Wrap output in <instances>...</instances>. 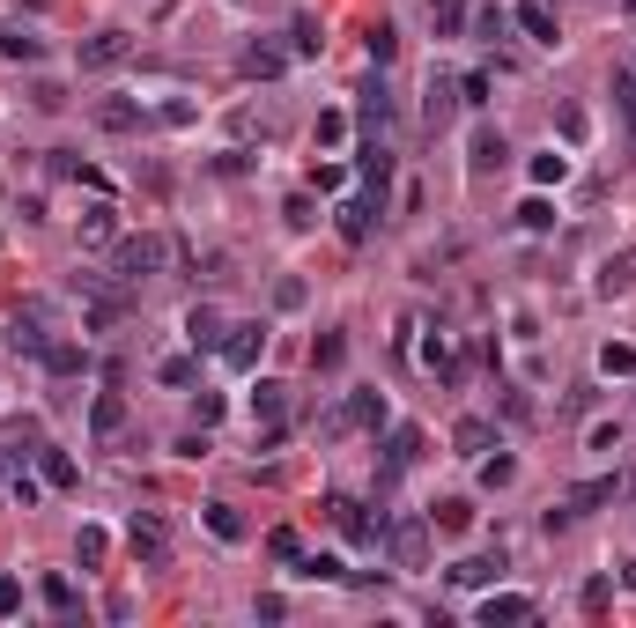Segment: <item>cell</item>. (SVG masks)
I'll use <instances>...</instances> for the list:
<instances>
[{"mask_svg":"<svg viewBox=\"0 0 636 628\" xmlns=\"http://www.w3.org/2000/svg\"><path fill=\"white\" fill-rule=\"evenodd\" d=\"M222 333L230 326H222L215 303H193V311H185V340H193V348H222Z\"/></svg>","mask_w":636,"mask_h":628,"instance_id":"15","label":"cell"},{"mask_svg":"<svg viewBox=\"0 0 636 628\" xmlns=\"http://www.w3.org/2000/svg\"><path fill=\"white\" fill-rule=\"evenodd\" d=\"M629 289H636V252H614L600 266V296H629Z\"/></svg>","mask_w":636,"mask_h":628,"instance_id":"18","label":"cell"},{"mask_svg":"<svg viewBox=\"0 0 636 628\" xmlns=\"http://www.w3.org/2000/svg\"><path fill=\"white\" fill-rule=\"evenodd\" d=\"M629 592H636V562H629Z\"/></svg>","mask_w":636,"mask_h":628,"instance_id":"48","label":"cell"},{"mask_svg":"<svg viewBox=\"0 0 636 628\" xmlns=\"http://www.w3.org/2000/svg\"><path fill=\"white\" fill-rule=\"evenodd\" d=\"M444 577H452V584H466V592H474V584H496V577H503V555H474V562H452Z\"/></svg>","mask_w":636,"mask_h":628,"instance_id":"17","label":"cell"},{"mask_svg":"<svg viewBox=\"0 0 636 628\" xmlns=\"http://www.w3.org/2000/svg\"><path fill=\"white\" fill-rule=\"evenodd\" d=\"M141 119H148V111H141V104H126V97H111V104H97V126H104V133H134Z\"/></svg>","mask_w":636,"mask_h":628,"instance_id":"22","label":"cell"},{"mask_svg":"<svg viewBox=\"0 0 636 628\" xmlns=\"http://www.w3.org/2000/svg\"><path fill=\"white\" fill-rule=\"evenodd\" d=\"M74 555H82L89 569H97V562L111 555V540H104V532H97V525H82V540H74Z\"/></svg>","mask_w":636,"mask_h":628,"instance_id":"34","label":"cell"},{"mask_svg":"<svg viewBox=\"0 0 636 628\" xmlns=\"http://www.w3.org/2000/svg\"><path fill=\"white\" fill-rule=\"evenodd\" d=\"M511 23L526 30L533 45H555V8H548V0H518V8H511Z\"/></svg>","mask_w":636,"mask_h":628,"instance_id":"13","label":"cell"},{"mask_svg":"<svg viewBox=\"0 0 636 628\" xmlns=\"http://www.w3.org/2000/svg\"><path fill=\"white\" fill-rule=\"evenodd\" d=\"M540 614V606L526 599V592H489V599H481V621H489V628H503V621H533Z\"/></svg>","mask_w":636,"mask_h":628,"instance_id":"12","label":"cell"},{"mask_svg":"<svg viewBox=\"0 0 636 628\" xmlns=\"http://www.w3.org/2000/svg\"><path fill=\"white\" fill-rule=\"evenodd\" d=\"M45 606H52V614H74V584L67 577H45Z\"/></svg>","mask_w":636,"mask_h":628,"instance_id":"35","label":"cell"},{"mask_svg":"<svg viewBox=\"0 0 636 628\" xmlns=\"http://www.w3.org/2000/svg\"><path fill=\"white\" fill-rule=\"evenodd\" d=\"M8 466H15V451H8V444H0V481H8Z\"/></svg>","mask_w":636,"mask_h":628,"instance_id":"47","label":"cell"},{"mask_svg":"<svg viewBox=\"0 0 636 628\" xmlns=\"http://www.w3.org/2000/svg\"><path fill=\"white\" fill-rule=\"evenodd\" d=\"M208 532L215 540H245V518H237L230 503H208Z\"/></svg>","mask_w":636,"mask_h":628,"instance_id":"28","label":"cell"},{"mask_svg":"<svg viewBox=\"0 0 636 628\" xmlns=\"http://www.w3.org/2000/svg\"><path fill=\"white\" fill-rule=\"evenodd\" d=\"M415 451H422V429H392V444H385V466H392V473H407V466H415Z\"/></svg>","mask_w":636,"mask_h":628,"instance_id":"25","label":"cell"},{"mask_svg":"<svg viewBox=\"0 0 636 628\" xmlns=\"http://www.w3.org/2000/svg\"><path fill=\"white\" fill-rule=\"evenodd\" d=\"M341 133H348V119H341V111H326V119H318V148H333Z\"/></svg>","mask_w":636,"mask_h":628,"instance_id":"44","label":"cell"},{"mask_svg":"<svg viewBox=\"0 0 636 628\" xmlns=\"http://www.w3.org/2000/svg\"><path fill=\"white\" fill-rule=\"evenodd\" d=\"M237 67H245L252 82H274V74H282L289 60H282V52H274V45H245V60H237Z\"/></svg>","mask_w":636,"mask_h":628,"instance_id":"24","label":"cell"},{"mask_svg":"<svg viewBox=\"0 0 636 628\" xmlns=\"http://www.w3.org/2000/svg\"><path fill=\"white\" fill-rule=\"evenodd\" d=\"M252 414H259V422L274 429V422L289 414V385H259V392H252Z\"/></svg>","mask_w":636,"mask_h":628,"instance_id":"26","label":"cell"},{"mask_svg":"<svg viewBox=\"0 0 636 628\" xmlns=\"http://www.w3.org/2000/svg\"><path fill=\"white\" fill-rule=\"evenodd\" d=\"M37 481L45 488H82V466L67 459V451H52V444H37Z\"/></svg>","mask_w":636,"mask_h":628,"instance_id":"14","label":"cell"},{"mask_svg":"<svg viewBox=\"0 0 636 628\" xmlns=\"http://www.w3.org/2000/svg\"><path fill=\"white\" fill-rule=\"evenodd\" d=\"M126 52H134V37H126V30H97V37H82V67H119Z\"/></svg>","mask_w":636,"mask_h":628,"instance_id":"8","label":"cell"},{"mask_svg":"<svg viewBox=\"0 0 636 628\" xmlns=\"http://www.w3.org/2000/svg\"><path fill=\"white\" fill-rule=\"evenodd\" d=\"M466 525H474V503H459V496H444L437 510H429V532H452V540H459Z\"/></svg>","mask_w":636,"mask_h":628,"instance_id":"21","label":"cell"},{"mask_svg":"<svg viewBox=\"0 0 636 628\" xmlns=\"http://www.w3.org/2000/svg\"><path fill=\"white\" fill-rule=\"evenodd\" d=\"M355 163H363V193L385 207V185H392V148H385V141H370V148H363Z\"/></svg>","mask_w":636,"mask_h":628,"instance_id":"11","label":"cell"},{"mask_svg":"<svg viewBox=\"0 0 636 628\" xmlns=\"http://www.w3.org/2000/svg\"><path fill=\"white\" fill-rule=\"evenodd\" d=\"M163 259H171V244H163V237H126V244H119V281H141V274H156Z\"/></svg>","mask_w":636,"mask_h":628,"instance_id":"3","label":"cell"},{"mask_svg":"<svg viewBox=\"0 0 636 628\" xmlns=\"http://www.w3.org/2000/svg\"><path fill=\"white\" fill-rule=\"evenodd\" d=\"M15 606H23V584H15V577H0V621H8Z\"/></svg>","mask_w":636,"mask_h":628,"instance_id":"46","label":"cell"},{"mask_svg":"<svg viewBox=\"0 0 636 628\" xmlns=\"http://www.w3.org/2000/svg\"><path fill=\"white\" fill-rule=\"evenodd\" d=\"M326 518L341 525L355 547H378V525H385V518H363V503H355V496H333V503H326Z\"/></svg>","mask_w":636,"mask_h":628,"instance_id":"4","label":"cell"},{"mask_svg":"<svg viewBox=\"0 0 636 628\" xmlns=\"http://www.w3.org/2000/svg\"><path fill=\"white\" fill-rule=\"evenodd\" d=\"M126 547H134V562L141 569H171V532H163V518H134V532H126Z\"/></svg>","mask_w":636,"mask_h":628,"instance_id":"2","label":"cell"},{"mask_svg":"<svg viewBox=\"0 0 636 628\" xmlns=\"http://www.w3.org/2000/svg\"><path fill=\"white\" fill-rule=\"evenodd\" d=\"M30 97H37V111H60V104H67V89H60V82H37Z\"/></svg>","mask_w":636,"mask_h":628,"instance_id":"45","label":"cell"},{"mask_svg":"<svg viewBox=\"0 0 636 628\" xmlns=\"http://www.w3.org/2000/svg\"><path fill=\"white\" fill-rule=\"evenodd\" d=\"M503 156H511V148H503V133H496V126H474V141H466V170H474V178H489V170H503Z\"/></svg>","mask_w":636,"mask_h":628,"instance_id":"6","label":"cell"},{"mask_svg":"<svg viewBox=\"0 0 636 628\" xmlns=\"http://www.w3.org/2000/svg\"><path fill=\"white\" fill-rule=\"evenodd\" d=\"M629 15H636V0H629Z\"/></svg>","mask_w":636,"mask_h":628,"instance_id":"49","label":"cell"},{"mask_svg":"<svg viewBox=\"0 0 636 628\" xmlns=\"http://www.w3.org/2000/svg\"><path fill=\"white\" fill-rule=\"evenodd\" d=\"M363 45H370V60H392V45H400V37H392L385 23H370V30H363Z\"/></svg>","mask_w":636,"mask_h":628,"instance_id":"38","label":"cell"},{"mask_svg":"<svg viewBox=\"0 0 636 628\" xmlns=\"http://www.w3.org/2000/svg\"><path fill=\"white\" fill-rule=\"evenodd\" d=\"M0 52H8V60H37L45 45H37V37H23V30H8V37H0Z\"/></svg>","mask_w":636,"mask_h":628,"instance_id":"36","label":"cell"},{"mask_svg":"<svg viewBox=\"0 0 636 628\" xmlns=\"http://www.w3.org/2000/svg\"><path fill=\"white\" fill-rule=\"evenodd\" d=\"M259 355H267V326H230L222 333V363L230 370H252Z\"/></svg>","mask_w":636,"mask_h":628,"instance_id":"5","label":"cell"},{"mask_svg":"<svg viewBox=\"0 0 636 628\" xmlns=\"http://www.w3.org/2000/svg\"><path fill=\"white\" fill-rule=\"evenodd\" d=\"M378 215H385V207L370 200V193H363V200H341V215H333V230H341L348 244H363V237H370V222H378Z\"/></svg>","mask_w":636,"mask_h":628,"instance_id":"9","label":"cell"},{"mask_svg":"<svg viewBox=\"0 0 636 628\" xmlns=\"http://www.w3.org/2000/svg\"><path fill=\"white\" fill-rule=\"evenodd\" d=\"M378 422H385V392H348V407L326 429H378Z\"/></svg>","mask_w":636,"mask_h":628,"instance_id":"7","label":"cell"},{"mask_svg":"<svg viewBox=\"0 0 636 628\" xmlns=\"http://www.w3.org/2000/svg\"><path fill=\"white\" fill-rule=\"evenodd\" d=\"M459 23H466V0H437V30H444V37H452Z\"/></svg>","mask_w":636,"mask_h":628,"instance_id":"43","label":"cell"},{"mask_svg":"<svg viewBox=\"0 0 636 628\" xmlns=\"http://www.w3.org/2000/svg\"><path fill=\"white\" fill-rule=\"evenodd\" d=\"M119 237V207L97 200V207H82V244H111Z\"/></svg>","mask_w":636,"mask_h":628,"instance_id":"16","label":"cell"},{"mask_svg":"<svg viewBox=\"0 0 636 628\" xmlns=\"http://www.w3.org/2000/svg\"><path fill=\"white\" fill-rule=\"evenodd\" d=\"M600 377H636V348L629 340H607L600 348Z\"/></svg>","mask_w":636,"mask_h":628,"instance_id":"27","label":"cell"},{"mask_svg":"<svg viewBox=\"0 0 636 628\" xmlns=\"http://www.w3.org/2000/svg\"><path fill=\"white\" fill-rule=\"evenodd\" d=\"M518 222H526V230H555V207L548 200H526V207H518Z\"/></svg>","mask_w":636,"mask_h":628,"instance_id":"37","label":"cell"},{"mask_svg":"<svg viewBox=\"0 0 636 628\" xmlns=\"http://www.w3.org/2000/svg\"><path fill=\"white\" fill-rule=\"evenodd\" d=\"M355 119H363V126H370V141H378V133H385V119H392V97H385V89H378V82H370V89H363V104H355Z\"/></svg>","mask_w":636,"mask_h":628,"instance_id":"23","label":"cell"},{"mask_svg":"<svg viewBox=\"0 0 636 628\" xmlns=\"http://www.w3.org/2000/svg\"><path fill=\"white\" fill-rule=\"evenodd\" d=\"M282 215H289V230H311V222H318V207H311V200H304V193H296V200H289V207H282Z\"/></svg>","mask_w":636,"mask_h":628,"instance_id":"42","label":"cell"},{"mask_svg":"<svg viewBox=\"0 0 636 628\" xmlns=\"http://www.w3.org/2000/svg\"><path fill=\"white\" fill-rule=\"evenodd\" d=\"M614 104H622V119L636 126V67H614Z\"/></svg>","mask_w":636,"mask_h":628,"instance_id":"31","label":"cell"},{"mask_svg":"<svg viewBox=\"0 0 636 628\" xmlns=\"http://www.w3.org/2000/svg\"><path fill=\"white\" fill-rule=\"evenodd\" d=\"M452 444H459V459H481V451H489V444H496V429H489V422H481V414H466V422L452 429Z\"/></svg>","mask_w":636,"mask_h":628,"instance_id":"19","label":"cell"},{"mask_svg":"<svg viewBox=\"0 0 636 628\" xmlns=\"http://www.w3.org/2000/svg\"><path fill=\"white\" fill-rule=\"evenodd\" d=\"M422 119H429V126H444V119H452V82H429V104H422Z\"/></svg>","mask_w":636,"mask_h":628,"instance_id":"32","label":"cell"},{"mask_svg":"<svg viewBox=\"0 0 636 628\" xmlns=\"http://www.w3.org/2000/svg\"><path fill=\"white\" fill-rule=\"evenodd\" d=\"M563 178H570V156H555V148L533 156V185H563Z\"/></svg>","mask_w":636,"mask_h":628,"instance_id":"30","label":"cell"},{"mask_svg":"<svg viewBox=\"0 0 636 628\" xmlns=\"http://www.w3.org/2000/svg\"><path fill=\"white\" fill-rule=\"evenodd\" d=\"M481 481H489V488H511L518 466H511V459H481Z\"/></svg>","mask_w":636,"mask_h":628,"instance_id":"39","label":"cell"},{"mask_svg":"<svg viewBox=\"0 0 636 628\" xmlns=\"http://www.w3.org/2000/svg\"><path fill=\"white\" fill-rule=\"evenodd\" d=\"M156 377H163V385H193V355H171V363H163Z\"/></svg>","mask_w":636,"mask_h":628,"instance_id":"41","label":"cell"},{"mask_svg":"<svg viewBox=\"0 0 636 628\" xmlns=\"http://www.w3.org/2000/svg\"><path fill=\"white\" fill-rule=\"evenodd\" d=\"M89 429H97V444H119V436H126V399H119V392H97Z\"/></svg>","mask_w":636,"mask_h":628,"instance_id":"10","label":"cell"},{"mask_svg":"<svg viewBox=\"0 0 636 628\" xmlns=\"http://www.w3.org/2000/svg\"><path fill=\"white\" fill-rule=\"evenodd\" d=\"M429 370H437L444 385H452V377H459V348H452V340H444V333L429 340Z\"/></svg>","mask_w":636,"mask_h":628,"instance_id":"29","label":"cell"},{"mask_svg":"<svg viewBox=\"0 0 636 628\" xmlns=\"http://www.w3.org/2000/svg\"><path fill=\"white\" fill-rule=\"evenodd\" d=\"M341 355H348V340H341V333L311 340V363H318V370H341Z\"/></svg>","mask_w":636,"mask_h":628,"instance_id":"33","label":"cell"},{"mask_svg":"<svg viewBox=\"0 0 636 628\" xmlns=\"http://www.w3.org/2000/svg\"><path fill=\"white\" fill-rule=\"evenodd\" d=\"M304 577H318V584H341V562H333V555H304Z\"/></svg>","mask_w":636,"mask_h":628,"instance_id":"40","label":"cell"},{"mask_svg":"<svg viewBox=\"0 0 636 628\" xmlns=\"http://www.w3.org/2000/svg\"><path fill=\"white\" fill-rule=\"evenodd\" d=\"M37 363H45L52 377H74V370H89V355L74 348V340H45V355H37Z\"/></svg>","mask_w":636,"mask_h":628,"instance_id":"20","label":"cell"},{"mask_svg":"<svg viewBox=\"0 0 636 628\" xmlns=\"http://www.w3.org/2000/svg\"><path fill=\"white\" fill-rule=\"evenodd\" d=\"M378 540L392 547V562H400V569H422V555H429V518H392V525H378Z\"/></svg>","mask_w":636,"mask_h":628,"instance_id":"1","label":"cell"}]
</instances>
